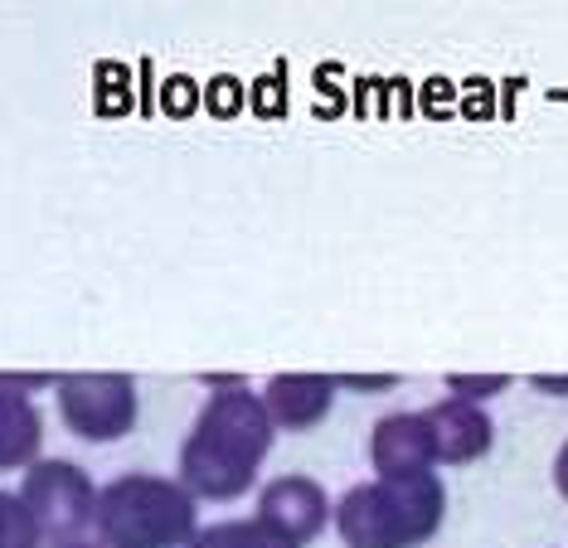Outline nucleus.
I'll return each instance as SVG.
<instances>
[{
	"label": "nucleus",
	"mask_w": 568,
	"mask_h": 548,
	"mask_svg": "<svg viewBox=\"0 0 568 548\" xmlns=\"http://www.w3.org/2000/svg\"><path fill=\"white\" fill-rule=\"evenodd\" d=\"M40 384H59V378L0 374V476L44 461V413L34 403Z\"/></svg>",
	"instance_id": "obj_7"
},
{
	"label": "nucleus",
	"mask_w": 568,
	"mask_h": 548,
	"mask_svg": "<svg viewBox=\"0 0 568 548\" xmlns=\"http://www.w3.org/2000/svg\"><path fill=\"white\" fill-rule=\"evenodd\" d=\"M63 548H102L98 539H88V544H63Z\"/></svg>",
	"instance_id": "obj_17"
},
{
	"label": "nucleus",
	"mask_w": 568,
	"mask_h": 548,
	"mask_svg": "<svg viewBox=\"0 0 568 548\" xmlns=\"http://www.w3.org/2000/svg\"><path fill=\"white\" fill-rule=\"evenodd\" d=\"M190 548H296L292 539H282L277 529H267L257 515L248 519H219V525H204Z\"/></svg>",
	"instance_id": "obj_11"
},
{
	"label": "nucleus",
	"mask_w": 568,
	"mask_h": 548,
	"mask_svg": "<svg viewBox=\"0 0 568 548\" xmlns=\"http://www.w3.org/2000/svg\"><path fill=\"white\" fill-rule=\"evenodd\" d=\"M394 384H398L394 374H379V378H355V374H345V378H341L345 394H389Z\"/></svg>",
	"instance_id": "obj_14"
},
{
	"label": "nucleus",
	"mask_w": 568,
	"mask_h": 548,
	"mask_svg": "<svg viewBox=\"0 0 568 548\" xmlns=\"http://www.w3.org/2000/svg\"><path fill=\"white\" fill-rule=\"evenodd\" d=\"M529 388L554 394V398H568V378H554V374H535V378H529Z\"/></svg>",
	"instance_id": "obj_16"
},
{
	"label": "nucleus",
	"mask_w": 568,
	"mask_h": 548,
	"mask_svg": "<svg viewBox=\"0 0 568 548\" xmlns=\"http://www.w3.org/2000/svg\"><path fill=\"white\" fill-rule=\"evenodd\" d=\"M98 490H102L98 480L79 461H63V456H44V461H34L20 476V500L34 515V525H40L44 548L93 539Z\"/></svg>",
	"instance_id": "obj_4"
},
{
	"label": "nucleus",
	"mask_w": 568,
	"mask_h": 548,
	"mask_svg": "<svg viewBox=\"0 0 568 548\" xmlns=\"http://www.w3.org/2000/svg\"><path fill=\"white\" fill-rule=\"evenodd\" d=\"M369 466L374 480H413L437 471V447L428 413H389L369 427Z\"/></svg>",
	"instance_id": "obj_8"
},
{
	"label": "nucleus",
	"mask_w": 568,
	"mask_h": 548,
	"mask_svg": "<svg viewBox=\"0 0 568 548\" xmlns=\"http://www.w3.org/2000/svg\"><path fill=\"white\" fill-rule=\"evenodd\" d=\"M54 403L63 427L83 442H122L141 417V388L132 374H63Z\"/></svg>",
	"instance_id": "obj_5"
},
{
	"label": "nucleus",
	"mask_w": 568,
	"mask_h": 548,
	"mask_svg": "<svg viewBox=\"0 0 568 548\" xmlns=\"http://www.w3.org/2000/svg\"><path fill=\"white\" fill-rule=\"evenodd\" d=\"M200 529V500L175 476L126 471L98 490L93 539L102 548H190Z\"/></svg>",
	"instance_id": "obj_3"
},
{
	"label": "nucleus",
	"mask_w": 568,
	"mask_h": 548,
	"mask_svg": "<svg viewBox=\"0 0 568 548\" xmlns=\"http://www.w3.org/2000/svg\"><path fill=\"white\" fill-rule=\"evenodd\" d=\"M267 417L277 433H312L316 423H326L335 398H341V378L335 374H277L267 378V388H257Z\"/></svg>",
	"instance_id": "obj_9"
},
{
	"label": "nucleus",
	"mask_w": 568,
	"mask_h": 548,
	"mask_svg": "<svg viewBox=\"0 0 568 548\" xmlns=\"http://www.w3.org/2000/svg\"><path fill=\"white\" fill-rule=\"evenodd\" d=\"M277 427L263 398L243 384H219L195 413L175 456V480L195 500H239L257 486V471L273 456Z\"/></svg>",
	"instance_id": "obj_1"
},
{
	"label": "nucleus",
	"mask_w": 568,
	"mask_h": 548,
	"mask_svg": "<svg viewBox=\"0 0 568 548\" xmlns=\"http://www.w3.org/2000/svg\"><path fill=\"white\" fill-rule=\"evenodd\" d=\"M447 519L443 476L413 480H355L335 500V534L345 548H423L437 539Z\"/></svg>",
	"instance_id": "obj_2"
},
{
	"label": "nucleus",
	"mask_w": 568,
	"mask_h": 548,
	"mask_svg": "<svg viewBox=\"0 0 568 548\" xmlns=\"http://www.w3.org/2000/svg\"><path fill=\"white\" fill-rule=\"evenodd\" d=\"M554 490L568 500V437H564V447L554 451Z\"/></svg>",
	"instance_id": "obj_15"
},
{
	"label": "nucleus",
	"mask_w": 568,
	"mask_h": 548,
	"mask_svg": "<svg viewBox=\"0 0 568 548\" xmlns=\"http://www.w3.org/2000/svg\"><path fill=\"white\" fill-rule=\"evenodd\" d=\"M447 398H462V403H481L486 398H500L510 388V374H447Z\"/></svg>",
	"instance_id": "obj_13"
},
{
	"label": "nucleus",
	"mask_w": 568,
	"mask_h": 548,
	"mask_svg": "<svg viewBox=\"0 0 568 548\" xmlns=\"http://www.w3.org/2000/svg\"><path fill=\"white\" fill-rule=\"evenodd\" d=\"M428 427H433V447H437V466H471L496 447V423L481 403H462V398H443L433 403Z\"/></svg>",
	"instance_id": "obj_10"
},
{
	"label": "nucleus",
	"mask_w": 568,
	"mask_h": 548,
	"mask_svg": "<svg viewBox=\"0 0 568 548\" xmlns=\"http://www.w3.org/2000/svg\"><path fill=\"white\" fill-rule=\"evenodd\" d=\"M257 519H263L267 529H277L282 539H292L296 548L312 544L326 534V525L335 519V505L321 480L312 476H273L263 490H257Z\"/></svg>",
	"instance_id": "obj_6"
},
{
	"label": "nucleus",
	"mask_w": 568,
	"mask_h": 548,
	"mask_svg": "<svg viewBox=\"0 0 568 548\" xmlns=\"http://www.w3.org/2000/svg\"><path fill=\"white\" fill-rule=\"evenodd\" d=\"M0 548H44V534L24 510L20 490H0Z\"/></svg>",
	"instance_id": "obj_12"
}]
</instances>
